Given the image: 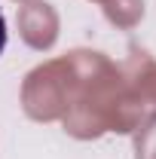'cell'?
<instances>
[{
    "instance_id": "6da1fadb",
    "label": "cell",
    "mask_w": 156,
    "mask_h": 159,
    "mask_svg": "<svg viewBox=\"0 0 156 159\" xmlns=\"http://www.w3.org/2000/svg\"><path fill=\"white\" fill-rule=\"evenodd\" d=\"M3 49H6V19L0 12V55H3Z\"/></svg>"
}]
</instances>
